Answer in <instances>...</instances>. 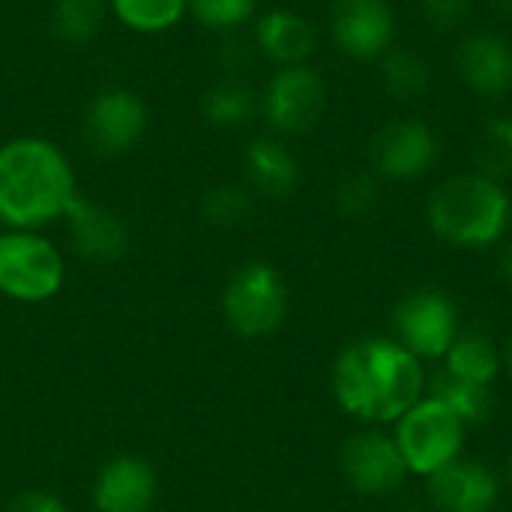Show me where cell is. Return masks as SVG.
<instances>
[{
  "label": "cell",
  "mask_w": 512,
  "mask_h": 512,
  "mask_svg": "<svg viewBox=\"0 0 512 512\" xmlns=\"http://www.w3.org/2000/svg\"><path fill=\"white\" fill-rule=\"evenodd\" d=\"M423 393V360L393 339L351 342L333 366V396L339 408L366 423H396Z\"/></svg>",
  "instance_id": "6da1fadb"
},
{
  "label": "cell",
  "mask_w": 512,
  "mask_h": 512,
  "mask_svg": "<svg viewBox=\"0 0 512 512\" xmlns=\"http://www.w3.org/2000/svg\"><path fill=\"white\" fill-rule=\"evenodd\" d=\"M78 195L66 153L39 135H18L0 144V225L39 231L63 219Z\"/></svg>",
  "instance_id": "7a4b0ae2"
},
{
  "label": "cell",
  "mask_w": 512,
  "mask_h": 512,
  "mask_svg": "<svg viewBox=\"0 0 512 512\" xmlns=\"http://www.w3.org/2000/svg\"><path fill=\"white\" fill-rule=\"evenodd\" d=\"M426 219L444 243L486 249L510 231L512 201L507 189L486 174H456L432 192Z\"/></svg>",
  "instance_id": "3957f363"
},
{
  "label": "cell",
  "mask_w": 512,
  "mask_h": 512,
  "mask_svg": "<svg viewBox=\"0 0 512 512\" xmlns=\"http://www.w3.org/2000/svg\"><path fill=\"white\" fill-rule=\"evenodd\" d=\"M66 261L60 249L39 231H0V294L6 300L36 306L60 294Z\"/></svg>",
  "instance_id": "277c9868"
},
{
  "label": "cell",
  "mask_w": 512,
  "mask_h": 512,
  "mask_svg": "<svg viewBox=\"0 0 512 512\" xmlns=\"http://www.w3.org/2000/svg\"><path fill=\"white\" fill-rule=\"evenodd\" d=\"M225 324L243 339H261L282 327L288 315V285L273 264L249 261L231 273L222 291Z\"/></svg>",
  "instance_id": "5b68a950"
},
{
  "label": "cell",
  "mask_w": 512,
  "mask_h": 512,
  "mask_svg": "<svg viewBox=\"0 0 512 512\" xmlns=\"http://www.w3.org/2000/svg\"><path fill=\"white\" fill-rule=\"evenodd\" d=\"M465 423L438 399L423 396L408 414L396 420V447L408 465V474L432 477L444 465L462 456Z\"/></svg>",
  "instance_id": "8992f818"
},
{
  "label": "cell",
  "mask_w": 512,
  "mask_h": 512,
  "mask_svg": "<svg viewBox=\"0 0 512 512\" xmlns=\"http://www.w3.org/2000/svg\"><path fill=\"white\" fill-rule=\"evenodd\" d=\"M258 108L279 135H303L327 108V84L309 63L279 66L267 81Z\"/></svg>",
  "instance_id": "52a82bcc"
},
{
  "label": "cell",
  "mask_w": 512,
  "mask_h": 512,
  "mask_svg": "<svg viewBox=\"0 0 512 512\" xmlns=\"http://www.w3.org/2000/svg\"><path fill=\"white\" fill-rule=\"evenodd\" d=\"M399 345L408 348L417 360H444L453 339L459 336V315L447 294L420 288L393 312Z\"/></svg>",
  "instance_id": "ba28073f"
},
{
  "label": "cell",
  "mask_w": 512,
  "mask_h": 512,
  "mask_svg": "<svg viewBox=\"0 0 512 512\" xmlns=\"http://www.w3.org/2000/svg\"><path fill=\"white\" fill-rule=\"evenodd\" d=\"M147 132V105L129 87H102L84 111V138L105 156H120L138 147Z\"/></svg>",
  "instance_id": "9c48e42d"
},
{
  "label": "cell",
  "mask_w": 512,
  "mask_h": 512,
  "mask_svg": "<svg viewBox=\"0 0 512 512\" xmlns=\"http://www.w3.org/2000/svg\"><path fill=\"white\" fill-rule=\"evenodd\" d=\"M339 465L348 486L369 498L393 495L408 477V465L396 441L375 429L351 435L339 453Z\"/></svg>",
  "instance_id": "30bf717a"
},
{
  "label": "cell",
  "mask_w": 512,
  "mask_h": 512,
  "mask_svg": "<svg viewBox=\"0 0 512 512\" xmlns=\"http://www.w3.org/2000/svg\"><path fill=\"white\" fill-rule=\"evenodd\" d=\"M330 33L342 54L354 60H378L393 48L396 15L387 0H336Z\"/></svg>",
  "instance_id": "8fae6325"
},
{
  "label": "cell",
  "mask_w": 512,
  "mask_h": 512,
  "mask_svg": "<svg viewBox=\"0 0 512 512\" xmlns=\"http://www.w3.org/2000/svg\"><path fill=\"white\" fill-rule=\"evenodd\" d=\"M369 159L378 177L417 180L438 159V138L423 120H393L375 132Z\"/></svg>",
  "instance_id": "7c38bea8"
},
{
  "label": "cell",
  "mask_w": 512,
  "mask_h": 512,
  "mask_svg": "<svg viewBox=\"0 0 512 512\" xmlns=\"http://www.w3.org/2000/svg\"><path fill=\"white\" fill-rule=\"evenodd\" d=\"M72 249L93 264L120 261L129 249L126 222L105 204H96L84 195H75L69 210L63 213Z\"/></svg>",
  "instance_id": "4fadbf2b"
},
{
  "label": "cell",
  "mask_w": 512,
  "mask_h": 512,
  "mask_svg": "<svg viewBox=\"0 0 512 512\" xmlns=\"http://www.w3.org/2000/svg\"><path fill=\"white\" fill-rule=\"evenodd\" d=\"M159 492L156 471L147 459L123 453L108 459L93 480V510L96 512H150Z\"/></svg>",
  "instance_id": "5bb4252c"
},
{
  "label": "cell",
  "mask_w": 512,
  "mask_h": 512,
  "mask_svg": "<svg viewBox=\"0 0 512 512\" xmlns=\"http://www.w3.org/2000/svg\"><path fill=\"white\" fill-rule=\"evenodd\" d=\"M429 480V501L438 512H492L501 498V483L477 459H456Z\"/></svg>",
  "instance_id": "9a60e30c"
},
{
  "label": "cell",
  "mask_w": 512,
  "mask_h": 512,
  "mask_svg": "<svg viewBox=\"0 0 512 512\" xmlns=\"http://www.w3.org/2000/svg\"><path fill=\"white\" fill-rule=\"evenodd\" d=\"M456 69L465 87H471L477 96H504L512 87V45L489 30L471 33L456 51Z\"/></svg>",
  "instance_id": "2e32d148"
},
{
  "label": "cell",
  "mask_w": 512,
  "mask_h": 512,
  "mask_svg": "<svg viewBox=\"0 0 512 512\" xmlns=\"http://www.w3.org/2000/svg\"><path fill=\"white\" fill-rule=\"evenodd\" d=\"M315 27L291 9H270L255 21V45L276 66L309 63L315 54Z\"/></svg>",
  "instance_id": "e0dca14e"
},
{
  "label": "cell",
  "mask_w": 512,
  "mask_h": 512,
  "mask_svg": "<svg viewBox=\"0 0 512 512\" xmlns=\"http://www.w3.org/2000/svg\"><path fill=\"white\" fill-rule=\"evenodd\" d=\"M243 162H246L249 183L267 198L291 195L297 180H300V165H297L294 153L285 147V141L270 138V135H261V138L249 141Z\"/></svg>",
  "instance_id": "ac0fdd59"
},
{
  "label": "cell",
  "mask_w": 512,
  "mask_h": 512,
  "mask_svg": "<svg viewBox=\"0 0 512 512\" xmlns=\"http://www.w3.org/2000/svg\"><path fill=\"white\" fill-rule=\"evenodd\" d=\"M444 372H450L468 384L492 387V381L501 372V354L486 333L468 330V333H459L453 339L450 351L444 354Z\"/></svg>",
  "instance_id": "d6986e66"
},
{
  "label": "cell",
  "mask_w": 512,
  "mask_h": 512,
  "mask_svg": "<svg viewBox=\"0 0 512 512\" xmlns=\"http://www.w3.org/2000/svg\"><path fill=\"white\" fill-rule=\"evenodd\" d=\"M429 396L444 402L465 426H477L486 423L492 414V393L489 387L480 384H468L444 369H438L429 381Z\"/></svg>",
  "instance_id": "ffe728a7"
},
{
  "label": "cell",
  "mask_w": 512,
  "mask_h": 512,
  "mask_svg": "<svg viewBox=\"0 0 512 512\" xmlns=\"http://www.w3.org/2000/svg\"><path fill=\"white\" fill-rule=\"evenodd\" d=\"M108 12L132 33H165L183 21L189 0H108Z\"/></svg>",
  "instance_id": "44dd1931"
},
{
  "label": "cell",
  "mask_w": 512,
  "mask_h": 512,
  "mask_svg": "<svg viewBox=\"0 0 512 512\" xmlns=\"http://www.w3.org/2000/svg\"><path fill=\"white\" fill-rule=\"evenodd\" d=\"M381 84L393 99L414 102L429 93L432 69L420 54H414L408 48H390L381 57Z\"/></svg>",
  "instance_id": "7402d4cb"
},
{
  "label": "cell",
  "mask_w": 512,
  "mask_h": 512,
  "mask_svg": "<svg viewBox=\"0 0 512 512\" xmlns=\"http://www.w3.org/2000/svg\"><path fill=\"white\" fill-rule=\"evenodd\" d=\"M258 108L255 93L243 81H219L201 99V114L216 129H237L252 120Z\"/></svg>",
  "instance_id": "603a6c76"
},
{
  "label": "cell",
  "mask_w": 512,
  "mask_h": 512,
  "mask_svg": "<svg viewBox=\"0 0 512 512\" xmlns=\"http://www.w3.org/2000/svg\"><path fill=\"white\" fill-rule=\"evenodd\" d=\"M108 0H54L51 24L66 45H87L108 18Z\"/></svg>",
  "instance_id": "cb8c5ba5"
},
{
  "label": "cell",
  "mask_w": 512,
  "mask_h": 512,
  "mask_svg": "<svg viewBox=\"0 0 512 512\" xmlns=\"http://www.w3.org/2000/svg\"><path fill=\"white\" fill-rule=\"evenodd\" d=\"M474 165H477V174H486L492 180H504L512 174V117L510 114H501V117H492L480 135H477V144H474Z\"/></svg>",
  "instance_id": "d4e9b609"
},
{
  "label": "cell",
  "mask_w": 512,
  "mask_h": 512,
  "mask_svg": "<svg viewBox=\"0 0 512 512\" xmlns=\"http://www.w3.org/2000/svg\"><path fill=\"white\" fill-rule=\"evenodd\" d=\"M249 213H252V195L234 183L213 186L201 201V216L213 228H234V225L246 222Z\"/></svg>",
  "instance_id": "484cf974"
},
{
  "label": "cell",
  "mask_w": 512,
  "mask_h": 512,
  "mask_svg": "<svg viewBox=\"0 0 512 512\" xmlns=\"http://www.w3.org/2000/svg\"><path fill=\"white\" fill-rule=\"evenodd\" d=\"M258 0H189L192 18L207 30H237L252 21Z\"/></svg>",
  "instance_id": "4316f807"
},
{
  "label": "cell",
  "mask_w": 512,
  "mask_h": 512,
  "mask_svg": "<svg viewBox=\"0 0 512 512\" xmlns=\"http://www.w3.org/2000/svg\"><path fill=\"white\" fill-rule=\"evenodd\" d=\"M378 198H381V183H378V174H351L339 183L336 189V210L342 216H366L378 207Z\"/></svg>",
  "instance_id": "83f0119b"
},
{
  "label": "cell",
  "mask_w": 512,
  "mask_h": 512,
  "mask_svg": "<svg viewBox=\"0 0 512 512\" xmlns=\"http://www.w3.org/2000/svg\"><path fill=\"white\" fill-rule=\"evenodd\" d=\"M417 6L423 9L429 24L438 30L459 27L465 21V15L471 12V0H417Z\"/></svg>",
  "instance_id": "f1b7e54d"
},
{
  "label": "cell",
  "mask_w": 512,
  "mask_h": 512,
  "mask_svg": "<svg viewBox=\"0 0 512 512\" xmlns=\"http://www.w3.org/2000/svg\"><path fill=\"white\" fill-rule=\"evenodd\" d=\"M6 512H69L66 504L51 495V492H39V489H30V492H21Z\"/></svg>",
  "instance_id": "f546056e"
},
{
  "label": "cell",
  "mask_w": 512,
  "mask_h": 512,
  "mask_svg": "<svg viewBox=\"0 0 512 512\" xmlns=\"http://www.w3.org/2000/svg\"><path fill=\"white\" fill-rule=\"evenodd\" d=\"M498 273H501V279L512 288V243L498 255Z\"/></svg>",
  "instance_id": "4dcf8cb0"
},
{
  "label": "cell",
  "mask_w": 512,
  "mask_h": 512,
  "mask_svg": "<svg viewBox=\"0 0 512 512\" xmlns=\"http://www.w3.org/2000/svg\"><path fill=\"white\" fill-rule=\"evenodd\" d=\"M504 363H507V369H510V375H512V333H510V342H507V351H504Z\"/></svg>",
  "instance_id": "1f68e13d"
},
{
  "label": "cell",
  "mask_w": 512,
  "mask_h": 512,
  "mask_svg": "<svg viewBox=\"0 0 512 512\" xmlns=\"http://www.w3.org/2000/svg\"><path fill=\"white\" fill-rule=\"evenodd\" d=\"M507 480H510V486H512V453H510V459H507Z\"/></svg>",
  "instance_id": "d6a6232c"
}]
</instances>
